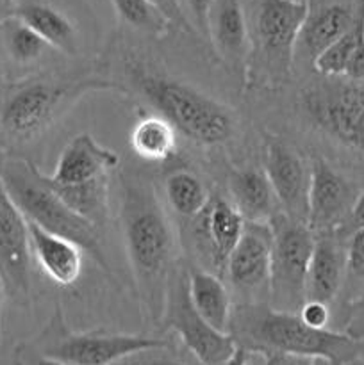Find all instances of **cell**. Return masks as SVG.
Wrapping results in <instances>:
<instances>
[{
	"label": "cell",
	"mask_w": 364,
	"mask_h": 365,
	"mask_svg": "<svg viewBox=\"0 0 364 365\" xmlns=\"http://www.w3.org/2000/svg\"><path fill=\"white\" fill-rule=\"evenodd\" d=\"M216 56L234 70H245L248 31L241 0H214L207 16V34Z\"/></svg>",
	"instance_id": "19"
},
{
	"label": "cell",
	"mask_w": 364,
	"mask_h": 365,
	"mask_svg": "<svg viewBox=\"0 0 364 365\" xmlns=\"http://www.w3.org/2000/svg\"><path fill=\"white\" fill-rule=\"evenodd\" d=\"M228 334L236 346L250 355L307 356L335 365L357 360V337L328 328H313L300 319L298 312L266 303L248 302L234 307Z\"/></svg>",
	"instance_id": "2"
},
{
	"label": "cell",
	"mask_w": 364,
	"mask_h": 365,
	"mask_svg": "<svg viewBox=\"0 0 364 365\" xmlns=\"http://www.w3.org/2000/svg\"><path fill=\"white\" fill-rule=\"evenodd\" d=\"M164 16L168 18V21L171 24V27L182 29L184 32H193L191 21L188 20V16L184 14L181 6V0H150Z\"/></svg>",
	"instance_id": "32"
},
{
	"label": "cell",
	"mask_w": 364,
	"mask_h": 365,
	"mask_svg": "<svg viewBox=\"0 0 364 365\" xmlns=\"http://www.w3.org/2000/svg\"><path fill=\"white\" fill-rule=\"evenodd\" d=\"M177 128L161 114H148L134 123L131 130V148L150 163L168 160L177 150Z\"/></svg>",
	"instance_id": "26"
},
{
	"label": "cell",
	"mask_w": 364,
	"mask_h": 365,
	"mask_svg": "<svg viewBox=\"0 0 364 365\" xmlns=\"http://www.w3.org/2000/svg\"><path fill=\"white\" fill-rule=\"evenodd\" d=\"M188 291L196 312L216 330L228 334L231 296L220 277L200 267L188 269Z\"/></svg>",
	"instance_id": "23"
},
{
	"label": "cell",
	"mask_w": 364,
	"mask_h": 365,
	"mask_svg": "<svg viewBox=\"0 0 364 365\" xmlns=\"http://www.w3.org/2000/svg\"><path fill=\"white\" fill-rule=\"evenodd\" d=\"M343 291L346 292V298L353 305H357L364 298V227L355 228L346 245Z\"/></svg>",
	"instance_id": "30"
},
{
	"label": "cell",
	"mask_w": 364,
	"mask_h": 365,
	"mask_svg": "<svg viewBox=\"0 0 364 365\" xmlns=\"http://www.w3.org/2000/svg\"><path fill=\"white\" fill-rule=\"evenodd\" d=\"M132 81L143 98L166 118L178 134L203 146L231 141L236 134V114L228 106L202 89L178 78L134 68Z\"/></svg>",
	"instance_id": "6"
},
{
	"label": "cell",
	"mask_w": 364,
	"mask_h": 365,
	"mask_svg": "<svg viewBox=\"0 0 364 365\" xmlns=\"http://www.w3.org/2000/svg\"><path fill=\"white\" fill-rule=\"evenodd\" d=\"M0 180L25 220L77 242L102 271L113 273L103 255L98 228L75 212L31 160L13 155L0 159Z\"/></svg>",
	"instance_id": "5"
},
{
	"label": "cell",
	"mask_w": 364,
	"mask_h": 365,
	"mask_svg": "<svg viewBox=\"0 0 364 365\" xmlns=\"http://www.w3.org/2000/svg\"><path fill=\"white\" fill-rule=\"evenodd\" d=\"M214 0H186L189 14L193 18V29L198 31L206 38L207 34V16Z\"/></svg>",
	"instance_id": "33"
},
{
	"label": "cell",
	"mask_w": 364,
	"mask_h": 365,
	"mask_svg": "<svg viewBox=\"0 0 364 365\" xmlns=\"http://www.w3.org/2000/svg\"><path fill=\"white\" fill-rule=\"evenodd\" d=\"M32 262L29 223L0 180V280L6 298L21 309L32 302Z\"/></svg>",
	"instance_id": "11"
},
{
	"label": "cell",
	"mask_w": 364,
	"mask_h": 365,
	"mask_svg": "<svg viewBox=\"0 0 364 365\" xmlns=\"http://www.w3.org/2000/svg\"><path fill=\"white\" fill-rule=\"evenodd\" d=\"M120 225L139 302L153 321H161L177 269V239L156 189L138 175L121 177Z\"/></svg>",
	"instance_id": "1"
},
{
	"label": "cell",
	"mask_w": 364,
	"mask_h": 365,
	"mask_svg": "<svg viewBox=\"0 0 364 365\" xmlns=\"http://www.w3.org/2000/svg\"><path fill=\"white\" fill-rule=\"evenodd\" d=\"M0 7L38 32L56 52L64 56L81 53L79 20L61 0H0Z\"/></svg>",
	"instance_id": "16"
},
{
	"label": "cell",
	"mask_w": 364,
	"mask_h": 365,
	"mask_svg": "<svg viewBox=\"0 0 364 365\" xmlns=\"http://www.w3.org/2000/svg\"><path fill=\"white\" fill-rule=\"evenodd\" d=\"M56 52L41 36L16 16L0 18V57L14 68H29Z\"/></svg>",
	"instance_id": "25"
},
{
	"label": "cell",
	"mask_w": 364,
	"mask_h": 365,
	"mask_svg": "<svg viewBox=\"0 0 364 365\" xmlns=\"http://www.w3.org/2000/svg\"><path fill=\"white\" fill-rule=\"evenodd\" d=\"M161 323L173 330L189 353L202 365H223L238 346L231 334L211 327L193 307L188 291V269L177 266L170 278Z\"/></svg>",
	"instance_id": "10"
},
{
	"label": "cell",
	"mask_w": 364,
	"mask_h": 365,
	"mask_svg": "<svg viewBox=\"0 0 364 365\" xmlns=\"http://www.w3.org/2000/svg\"><path fill=\"white\" fill-rule=\"evenodd\" d=\"M364 16L343 34L338 41L325 48L313 68L325 77H346L364 81Z\"/></svg>",
	"instance_id": "24"
},
{
	"label": "cell",
	"mask_w": 364,
	"mask_h": 365,
	"mask_svg": "<svg viewBox=\"0 0 364 365\" xmlns=\"http://www.w3.org/2000/svg\"><path fill=\"white\" fill-rule=\"evenodd\" d=\"M248 31L243 77L250 88L277 89L291 82L295 48L307 0H241Z\"/></svg>",
	"instance_id": "4"
},
{
	"label": "cell",
	"mask_w": 364,
	"mask_h": 365,
	"mask_svg": "<svg viewBox=\"0 0 364 365\" xmlns=\"http://www.w3.org/2000/svg\"><path fill=\"white\" fill-rule=\"evenodd\" d=\"M327 364V362H325ZM327 365H335V364H327ZM338 365H364V360L357 359V360H352V362H346V364H338Z\"/></svg>",
	"instance_id": "41"
},
{
	"label": "cell",
	"mask_w": 364,
	"mask_h": 365,
	"mask_svg": "<svg viewBox=\"0 0 364 365\" xmlns=\"http://www.w3.org/2000/svg\"><path fill=\"white\" fill-rule=\"evenodd\" d=\"M300 319L313 328H327L330 323V309L327 303L316 299H305L298 310Z\"/></svg>",
	"instance_id": "31"
},
{
	"label": "cell",
	"mask_w": 364,
	"mask_h": 365,
	"mask_svg": "<svg viewBox=\"0 0 364 365\" xmlns=\"http://www.w3.org/2000/svg\"><path fill=\"white\" fill-rule=\"evenodd\" d=\"M363 24H364V21H363Z\"/></svg>",
	"instance_id": "42"
},
{
	"label": "cell",
	"mask_w": 364,
	"mask_h": 365,
	"mask_svg": "<svg viewBox=\"0 0 364 365\" xmlns=\"http://www.w3.org/2000/svg\"><path fill=\"white\" fill-rule=\"evenodd\" d=\"M248 355H250L248 351H245L243 348H238V349H236L234 355L231 356V360H228V362L223 364V365H246V364H248Z\"/></svg>",
	"instance_id": "38"
},
{
	"label": "cell",
	"mask_w": 364,
	"mask_h": 365,
	"mask_svg": "<svg viewBox=\"0 0 364 365\" xmlns=\"http://www.w3.org/2000/svg\"><path fill=\"white\" fill-rule=\"evenodd\" d=\"M264 171L285 216L307 223L310 164L293 146L270 139L264 148Z\"/></svg>",
	"instance_id": "15"
},
{
	"label": "cell",
	"mask_w": 364,
	"mask_h": 365,
	"mask_svg": "<svg viewBox=\"0 0 364 365\" xmlns=\"http://www.w3.org/2000/svg\"><path fill=\"white\" fill-rule=\"evenodd\" d=\"M29 223L32 259L46 278L59 287H71L82 274L86 252L66 237Z\"/></svg>",
	"instance_id": "18"
},
{
	"label": "cell",
	"mask_w": 364,
	"mask_h": 365,
	"mask_svg": "<svg viewBox=\"0 0 364 365\" xmlns=\"http://www.w3.org/2000/svg\"><path fill=\"white\" fill-rule=\"evenodd\" d=\"M346 246L335 234H320L314 241L307 271L305 299H316L330 305L345 284Z\"/></svg>",
	"instance_id": "20"
},
{
	"label": "cell",
	"mask_w": 364,
	"mask_h": 365,
	"mask_svg": "<svg viewBox=\"0 0 364 365\" xmlns=\"http://www.w3.org/2000/svg\"><path fill=\"white\" fill-rule=\"evenodd\" d=\"M164 195L170 209L186 220L198 217L211 200L206 184L188 170H175L168 175Z\"/></svg>",
	"instance_id": "27"
},
{
	"label": "cell",
	"mask_w": 364,
	"mask_h": 365,
	"mask_svg": "<svg viewBox=\"0 0 364 365\" xmlns=\"http://www.w3.org/2000/svg\"><path fill=\"white\" fill-rule=\"evenodd\" d=\"M24 344L38 355L68 365H116L139 353L168 348V342L163 339L145 335L70 330L59 303L43 330Z\"/></svg>",
	"instance_id": "7"
},
{
	"label": "cell",
	"mask_w": 364,
	"mask_h": 365,
	"mask_svg": "<svg viewBox=\"0 0 364 365\" xmlns=\"http://www.w3.org/2000/svg\"><path fill=\"white\" fill-rule=\"evenodd\" d=\"M200 217H202V235L209 248L211 262L223 274L228 255L245 230V217L231 200L221 196H211Z\"/></svg>",
	"instance_id": "21"
},
{
	"label": "cell",
	"mask_w": 364,
	"mask_h": 365,
	"mask_svg": "<svg viewBox=\"0 0 364 365\" xmlns=\"http://www.w3.org/2000/svg\"><path fill=\"white\" fill-rule=\"evenodd\" d=\"M364 16V0H307L295 48V68L310 64Z\"/></svg>",
	"instance_id": "13"
},
{
	"label": "cell",
	"mask_w": 364,
	"mask_h": 365,
	"mask_svg": "<svg viewBox=\"0 0 364 365\" xmlns=\"http://www.w3.org/2000/svg\"><path fill=\"white\" fill-rule=\"evenodd\" d=\"M14 365H68V364L49 359V356L38 355V353L29 349L25 344H20L16 349H14Z\"/></svg>",
	"instance_id": "34"
},
{
	"label": "cell",
	"mask_w": 364,
	"mask_h": 365,
	"mask_svg": "<svg viewBox=\"0 0 364 365\" xmlns=\"http://www.w3.org/2000/svg\"><path fill=\"white\" fill-rule=\"evenodd\" d=\"M346 225H352L353 228L364 227V191L360 192L359 198H357V203H355V207H353L352 216H350L348 223Z\"/></svg>",
	"instance_id": "36"
},
{
	"label": "cell",
	"mask_w": 364,
	"mask_h": 365,
	"mask_svg": "<svg viewBox=\"0 0 364 365\" xmlns=\"http://www.w3.org/2000/svg\"><path fill=\"white\" fill-rule=\"evenodd\" d=\"M118 20L134 31L150 36H164L171 24L150 0H109Z\"/></svg>",
	"instance_id": "29"
},
{
	"label": "cell",
	"mask_w": 364,
	"mask_h": 365,
	"mask_svg": "<svg viewBox=\"0 0 364 365\" xmlns=\"http://www.w3.org/2000/svg\"><path fill=\"white\" fill-rule=\"evenodd\" d=\"M264 365H320V360L293 355H264Z\"/></svg>",
	"instance_id": "35"
},
{
	"label": "cell",
	"mask_w": 364,
	"mask_h": 365,
	"mask_svg": "<svg viewBox=\"0 0 364 365\" xmlns=\"http://www.w3.org/2000/svg\"><path fill=\"white\" fill-rule=\"evenodd\" d=\"M52 187L75 212L81 214L84 220L95 225L96 228L106 225L107 216H109V175L86 182V184L68 185V187L52 185Z\"/></svg>",
	"instance_id": "28"
},
{
	"label": "cell",
	"mask_w": 364,
	"mask_h": 365,
	"mask_svg": "<svg viewBox=\"0 0 364 365\" xmlns=\"http://www.w3.org/2000/svg\"><path fill=\"white\" fill-rule=\"evenodd\" d=\"M300 109L318 132L364 152V81L321 75V81L302 89Z\"/></svg>",
	"instance_id": "8"
},
{
	"label": "cell",
	"mask_w": 364,
	"mask_h": 365,
	"mask_svg": "<svg viewBox=\"0 0 364 365\" xmlns=\"http://www.w3.org/2000/svg\"><path fill=\"white\" fill-rule=\"evenodd\" d=\"M228 195L245 221L270 223L271 217L282 212L264 168L232 171L228 177Z\"/></svg>",
	"instance_id": "22"
},
{
	"label": "cell",
	"mask_w": 364,
	"mask_h": 365,
	"mask_svg": "<svg viewBox=\"0 0 364 365\" xmlns=\"http://www.w3.org/2000/svg\"><path fill=\"white\" fill-rule=\"evenodd\" d=\"M125 91L102 77H31L0 82V148L13 150L41 138L82 96Z\"/></svg>",
	"instance_id": "3"
},
{
	"label": "cell",
	"mask_w": 364,
	"mask_h": 365,
	"mask_svg": "<svg viewBox=\"0 0 364 365\" xmlns=\"http://www.w3.org/2000/svg\"><path fill=\"white\" fill-rule=\"evenodd\" d=\"M121 364H123V365H188V364L178 362V360H173V359H163V356H153V359H141V360H134V362H127V360H123Z\"/></svg>",
	"instance_id": "37"
},
{
	"label": "cell",
	"mask_w": 364,
	"mask_h": 365,
	"mask_svg": "<svg viewBox=\"0 0 364 365\" xmlns=\"http://www.w3.org/2000/svg\"><path fill=\"white\" fill-rule=\"evenodd\" d=\"M6 291H4L2 280H0V344H2V310H4V302H6Z\"/></svg>",
	"instance_id": "39"
},
{
	"label": "cell",
	"mask_w": 364,
	"mask_h": 365,
	"mask_svg": "<svg viewBox=\"0 0 364 365\" xmlns=\"http://www.w3.org/2000/svg\"><path fill=\"white\" fill-rule=\"evenodd\" d=\"M118 164L120 157L114 150L100 145L91 134L84 132L64 146L56 168L46 178L56 187H68L107 177Z\"/></svg>",
	"instance_id": "17"
},
{
	"label": "cell",
	"mask_w": 364,
	"mask_h": 365,
	"mask_svg": "<svg viewBox=\"0 0 364 365\" xmlns=\"http://www.w3.org/2000/svg\"><path fill=\"white\" fill-rule=\"evenodd\" d=\"M271 271L270 296L275 309L296 310L305 302L307 271L316 234L307 223L278 212L270 220Z\"/></svg>",
	"instance_id": "9"
},
{
	"label": "cell",
	"mask_w": 364,
	"mask_h": 365,
	"mask_svg": "<svg viewBox=\"0 0 364 365\" xmlns=\"http://www.w3.org/2000/svg\"><path fill=\"white\" fill-rule=\"evenodd\" d=\"M359 195L357 185L327 160L313 159L307 198V227L316 235L335 234L348 223Z\"/></svg>",
	"instance_id": "12"
},
{
	"label": "cell",
	"mask_w": 364,
	"mask_h": 365,
	"mask_svg": "<svg viewBox=\"0 0 364 365\" xmlns=\"http://www.w3.org/2000/svg\"><path fill=\"white\" fill-rule=\"evenodd\" d=\"M271 228L270 223L246 221L238 245L228 255L223 274L232 289L252 296L268 292L271 271Z\"/></svg>",
	"instance_id": "14"
},
{
	"label": "cell",
	"mask_w": 364,
	"mask_h": 365,
	"mask_svg": "<svg viewBox=\"0 0 364 365\" xmlns=\"http://www.w3.org/2000/svg\"><path fill=\"white\" fill-rule=\"evenodd\" d=\"M357 359L364 360V339H359L357 342Z\"/></svg>",
	"instance_id": "40"
}]
</instances>
